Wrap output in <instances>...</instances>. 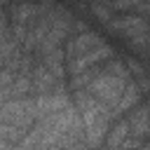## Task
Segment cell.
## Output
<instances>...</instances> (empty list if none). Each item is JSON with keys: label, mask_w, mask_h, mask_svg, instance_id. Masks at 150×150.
Returning a JSON list of instances; mask_svg holds the SVG:
<instances>
[{"label": "cell", "mask_w": 150, "mask_h": 150, "mask_svg": "<svg viewBox=\"0 0 150 150\" xmlns=\"http://www.w3.org/2000/svg\"><path fill=\"white\" fill-rule=\"evenodd\" d=\"M138 150H150V143H145V145H141Z\"/></svg>", "instance_id": "13"}, {"label": "cell", "mask_w": 150, "mask_h": 150, "mask_svg": "<svg viewBox=\"0 0 150 150\" xmlns=\"http://www.w3.org/2000/svg\"><path fill=\"white\" fill-rule=\"evenodd\" d=\"M2 122L9 124H21L30 129L38 122V108H35V96H23V98H12L2 101Z\"/></svg>", "instance_id": "2"}, {"label": "cell", "mask_w": 150, "mask_h": 150, "mask_svg": "<svg viewBox=\"0 0 150 150\" xmlns=\"http://www.w3.org/2000/svg\"><path fill=\"white\" fill-rule=\"evenodd\" d=\"M108 26H110V30L124 35L127 40H129V38H136V35H141V33H145V30H150V21H148L145 16H141V14H127V16H122V19L110 21Z\"/></svg>", "instance_id": "4"}, {"label": "cell", "mask_w": 150, "mask_h": 150, "mask_svg": "<svg viewBox=\"0 0 150 150\" xmlns=\"http://www.w3.org/2000/svg\"><path fill=\"white\" fill-rule=\"evenodd\" d=\"M141 94H143V89H141L136 82H129L127 89H124V94H122V98H120V103L112 108V117H120V115H124L127 110H134V108L141 103Z\"/></svg>", "instance_id": "7"}, {"label": "cell", "mask_w": 150, "mask_h": 150, "mask_svg": "<svg viewBox=\"0 0 150 150\" xmlns=\"http://www.w3.org/2000/svg\"><path fill=\"white\" fill-rule=\"evenodd\" d=\"M26 134H28V129H26V127H21V124L2 122V127H0V138H2V141H7V143H19Z\"/></svg>", "instance_id": "9"}, {"label": "cell", "mask_w": 150, "mask_h": 150, "mask_svg": "<svg viewBox=\"0 0 150 150\" xmlns=\"http://www.w3.org/2000/svg\"><path fill=\"white\" fill-rule=\"evenodd\" d=\"M66 150H91V148H89V143H87V141H77V143L68 145Z\"/></svg>", "instance_id": "12"}, {"label": "cell", "mask_w": 150, "mask_h": 150, "mask_svg": "<svg viewBox=\"0 0 150 150\" xmlns=\"http://www.w3.org/2000/svg\"><path fill=\"white\" fill-rule=\"evenodd\" d=\"M105 40L98 35V33H91V30H82V33H75L66 40L63 49H66V59H75V56H82L87 52H91L94 47L103 45Z\"/></svg>", "instance_id": "3"}, {"label": "cell", "mask_w": 150, "mask_h": 150, "mask_svg": "<svg viewBox=\"0 0 150 150\" xmlns=\"http://www.w3.org/2000/svg\"><path fill=\"white\" fill-rule=\"evenodd\" d=\"M110 7L108 5H98V2H94L91 5V14L94 16H98V21H103V23H110Z\"/></svg>", "instance_id": "11"}, {"label": "cell", "mask_w": 150, "mask_h": 150, "mask_svg": "<svg viewBox=\"0 0 150 150\" xmlns=\"http://www.w3.org/2000/svg\"><path fill=\"white\" fill-rule=\"evenodd\" d=\"M42 7L35 2H19L9 7V21L12 23H21V26H33L40 16H42Z\"/></svg>", "instance_id": "5"}, {"label": "cell", "mask_w": 150, "mask_h": 150, "mask_svg": "<svg viewBox=\"0 0 150 150\" xmlns=\"http://www.w3.org/2000/svg\"><path fill=\"white\" fill-rule=\"evenodd\" d=\"M127 77H122V75H112V73H108V70H103L101 68V73H98V77L87 87L98 101H103L105 105H110V108H115L117 103H120V98H122V94H124V89H127Z\"/></svg>", "instance_id": "1"}, {"label": "cell", "mask_w": 150, "mask_h": 150, "mask_svg": "<svg viewBox=\"0 0 150 150\" xmlns=\"http://www.w3.org/2000/svg\"><path fill=\"white\" fill-rule=\"evenodd\" d=\"M141 0H108L105 5L112 9V12H129V9H136Z\"/></svg>", "instance_id": "10"}, {"label": "cell", "mask_w": 150, "mask_h": 150, "mask_svg": "<svg viewBox=\"0 0 150 150\" xmlns=\"http://www.w3.org/2000/svg\"><path fill=\"white\" fill-rule=\"evenodd\" d=\"M131 136V129H129V120L127 117H122V120H117L112 127H110V131H108V136H105V145L108 148H117L122 141H127Z\"/></svg>", "instance_id": "8"}, {"label": "cell", "mask_w": 150, "mask_h": 150, "mask_svg": "<svg viewBox=\"0 0 150 150\" xmlns=\"http://www.w3.org/2000/svg\"><path fill=\"white\" fill-rule=\"evenodd\" d=\"M129 120V129H131V136L145 141L150 138V108L148 105H136L134 112L127 117Z\"/></svg>", "instance_id": "6"}]
</instances>
